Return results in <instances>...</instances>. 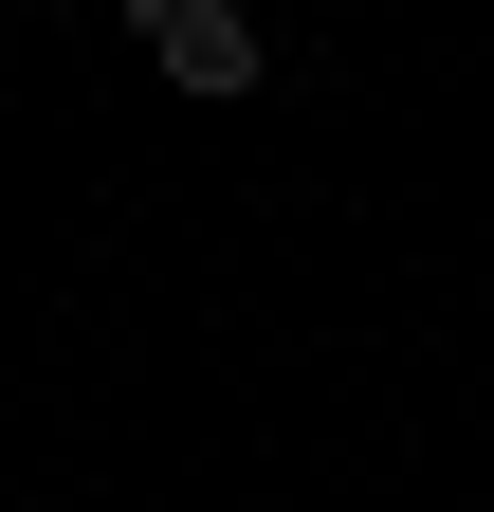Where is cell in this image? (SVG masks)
Returning <instances> with one entry per match:
<instances>
[{"instance_id":"6da1fadb","label":"cell","mask_w":494,"mask_h":512,"mask_svg":"<svg viewBox=\"0 0 494 512\" xmlns=\"http://www.w3.org/2000/svg\"><path fill=\"white\" fill-rule=\"evenodd\" d=\"M129 37L165 55V92H202V110H238V92L275 74V37L238 19V0H129Z\"/></svg>"}]
</instances>
